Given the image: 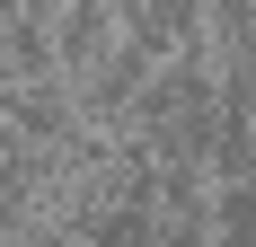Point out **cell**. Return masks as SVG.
<instances>
[{
	"mask_svg": "<svg viewBox=\"0 0 256 247\" xmlns=\"http://www.w3.org/2000/svg\"><path fill=\"white\" fill-rule=\"evenodd\" d=\"M221 88H230L238 106L256 115V44H238V53H221Z\"/></svg>",
	"mask_w": 256,
	"mask_h": 247,
	"instance_id": "obj_2",
	"label": "cell"
},
{
	"mask_svg": "<svg viewBox=\"0 0 256 247\" xmlns=\"http://www.w3.org/2000/svg\"><path fill=\"white\" fill-rule=\"evenodd\" d=\"M115 53V18H106L98 0H71V9H53V62H62V80H88Z\"/></svg>",
	"mask_w": 256,
	"mask_h": 247,
	"instance_id": "obj_1",
	"label": "cell"
},
{
	"mask_svg": "<svg viewBox=\"0 0 256 247\" xmlns=\"http://www.w3.org/2000/svg\"><path fill=\"white\" fill-rule=\"evenodd\" d=\"M150 247H212V221H150Z\"/></svg>",
	"mask_w": 256,
	"mask_h": 247,
	"instance_id": "obj_3",
	"label": "cell"
}]
</instances>
